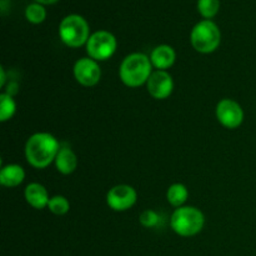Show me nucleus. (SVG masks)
I'll list each match as a JSON object with an SVG mask.
<instances>
[{
  "label": "nucleus",
  "mask_w": 256,
  "mask_h": 256,
  "mask_svg": "<svg viewBox=\"0 0 256 256\" xmlns=\"http://www.w3.org/2000/svg\"><path fill=\"white\" fill-rule=\"evenodd\" d=\"M116 38L106 30H99L90 35L86 42V52L89 58L96 62L110 59L116 50Z\"/></svg>",
  "instance_id": "6"
},
{
  "label": "nucleus",
  "mask_w": 256,
  "mask_h": 256,
  "mask_svg": "<svg viewBox=\"0 0 256 256\" xmlns=\"http://www.w3.org/2000/svg\"><path fill=\"white\" fill-rule=\"evenodd\" d=\"M220 0H198V12L205 20H210L219 12Z\"/></svg>",
  "instance_id": "17"
},
{
  "label": "nucleus",
  "mask_w": 256,
  "mask_h": 256,
  "mask_svg": "<svg viewBox=\"0 0 256 256\" xmlns=\"http://www.w3.org/2000/svg\"><path fill=\"white\" fill-rule=\"evenodd\" d=\"M59 35L62 42L66 46L80 48L82 45H86L90 38L89 24L80 15L70 14L60 22Z\"/></svg>",
  "instance_id": "4"
},
{
  "label": "nucleus",
  "mask_w": 256,
  "mask_h": 256,
  "mask_svg": "<svg viewBox=\"0 0 256 256\" xmlns=\"http://www.w3.org/2000/svg\"><path fill=\"white\" fill-rule=\"evenodd\" d=\"M152 64L150 58L142 52L130 54L122 60L120 65V79L126 86L138 88L148 82L152 72Z\"/></svg>",
  "instance_id": "2"
},
{
  "label": "nucleus",
  "mask_w": 256,
  "mask_h": 256,
  "mask_svg": "<svg viewBox=\"0 0 256 256\" xmlns=\"http://www.w3.org/2000/svg\"><path fill=\"white\" fill-rule=\"evenodd\" d=\"M160 216L158 215V212H155L154 210H145L140 214L139 222L142 226L145 228H154L159 224Z\"/></svg>",
  "instance_id": "20"
},
{
  "label": "nucleus",
  "mask_w": 256,
  "mask_h": 256,
  "mask_svg": "<svg viewBox=\"0 0 256 256\" xmlns=\"http://www.w3.org/2000/svg\"><path fill=\"white\" fill-rule=\"evenodd\" d=\"M188 198H189V192H188V188L184 184L176 182V184H172L168 189L166 199L172 206L182 208L188 200Z\"/></svg>",
  "instance_id": "15"
},
{
  "label": "nucleus",
  "mask_w": 256,
  "mask_h": 256,
  "mask_svg": "<svg viewBox=\"0 0 256 256\" xmlns=\"http://www.w3.org/2000/svg\"><path fill=\"white\" fill-rule=\"evenodd\" d=\"M176 54L170 45H159L150 54V62L158 70H166L174 65Z\"/></svg>",
  "instance_id": "11"
},
{
  "label": "nucleus",
  "mask_w": 256,
  "mask_h": 256,
  "mask_svg": "<svg viewBox=\"0 0 256 256\" xmlns=\"http://www.w3.org/2000/svg\"><path fill=\"white\" fill-rule=\"evenodd\" d=\"M205 224V216L194 206L178 208L172 215L170 225L178 235L184 238L199 234Z\"/></svg>",
  "instance_id": "3"
},
{
  "label": "nucleus",
  "mask_w": 256,
  "mask_h": 256,
  "mask_svg": "<svg viewBox=\"0 0 256 256\" xmlns=\"http://www.w3.org/2000/svg\"><path fill=\"white\" fill-rule=\"evenodd\" d=\"M59 150L60 144L54 135L49 132H36L28 139L25 156L32 166L44 169L55 162Z\"/></svg>",
  "instance_id": "1"
},
{
  "label": "nucleus",
  "mask_w": 256,
  "mask_h": 256,
  "mask_svg": "<svg viewBox=\"0 0 256 256\" xmlns=\"http://www.w3.org/2000/svg\"><path fill=\"white\" fill-rule=\"evenodd\" d=\"M58 172L64 175L72 174L78 166V158L70 148H60L55 159Z\"/></svg>",
  "instance_id": "14"
},
{
  "label": "nucleus",
  "mask_w": 256,
  "mask_h": 256,
  "mask_svg": "<svg viewBox=\"0 0 256 256\" xmlns=\"http://www.w3.org/2000/svg\"><path fill=\"white\" fill-rule=\"evenodd\" d=\"M74 76L82 86H94L100 82L102 70L96 60L92 58H82L74 65Z\"/></svg>",
  "instance_id": "9"
},
{
  "label": "nucleus",
  "mask_w": 256,
  "mask_h": 256,
  "mask_svg": "<svg viewBox=\"0 0 256 256\" xmlns=\"http://www.w3.org/2000/svg\"><path fill=\"white\" fill-rule=\"evenodd\" d=\"M216 118L222 126L236 129L244 122V110L235 100L222 99L216 105Z\"/></svg>",
  "instance_id": "7"
},
{
  "label": "nucleus",
  "mask_w": 256,
  "mask_h": 256,
  "mask_svg": "<svg viewBox=\"0 0 256 256\" xmlns=\"http://www.w3.org/2000/svg\"><path fill=\"white\" fill-rule=\"evenodd\" d=\"M25 179V172L20 165H5L0 170V184L6 188H15Z\"/></svg>",
  "instance_id": "13"
},
{
  "label": "nucleus",
  "mask_w": 256,
  "mask_h": 256,
  "mask_svg": "<svg viewBox=\"0 0 256 256\" xmlns=\"http://www.w3.org/2000/svg\"><path fill=\"white\" fill-rule=\"evenodd\" d=\"M16 112V104L12 95L2 92L0 94V122H5L12 119Z\"/></svg>",
  "instance_id": "16"
},
{
  "label": "nucleus",
  "mask_w": 256,
  "mask_h": 256,
  "mask_svg": "<svg viewBox=\"0 0 256 256\" xmlns=\"http://www.w3.org/2000/svg\"><path fill=\"white\" fill-rule=\"evenodd\" d=\"M50 212L55 215H65L70 210L69 200L62 195H55L50 198V202L48 204Z\"/></svg>",
  "instance_id": "19"
},
{
  "label": "nucleus",
  "mask_w": 256,
  "mask_h": 256,
  "mask_svg": "<svg viewBox=\"0 0 256 256\" xmlns=\"http://www.w3.org/2000/svg\"><path fill=\"white\" fill-rule=\"evenodd\" d=\"M138 200L136 190L130 185L120 184L108 192L106 202L114 212H126L135 205Z\"/></svg>",
  "instance_id": "8"
},
{
  "label": "nucleus",
  "mask_w": 256,
  "mask_h": 256,
  "mask_svg": "<svg viewBox=\"0 0 256 256\" xmlns=\"http://www.w3.org/2000/svg\"><path fill=\"white\" fill-rule=\"evenodd\" d=\"M24 196L28 204L38 210L46 208L50 202L48 190L42 184H38V182H32V184L28 185L26 189H25Z\"/></svg>",
  "instance_id": "12"
},
{
  "label": "nucleus",
  "mask_w": 256,
  "mask_h": 256,
  "mask_svg": "<svg viewBox=\"0 0 256 256\" xmlns=\"http://www.w3.org/2000/svg\"><path fill=\"white\" fill-rule=\"evenodd\" d=\"M190 42L198 52L210 54L219 48L222 42V32L214 22L202 20L192 28Z\"/></svg>",
  "instance_id": "5"
},
{
  "label": "nucleus",
  "mask_w": 256,
  "mask_h": 256,
  "mask_svg": "<svg viewBox=\"0 0 256 256\" xmlns=\"http://www.w3.org/2000/svg\"><path fill=\"white\" fill-rule=\"evenodd\" d=\"M0 74H2V78H0V86H4V85H5V80H6V76H5L4 68H0Z\"/></svg>",
  "instance_id": "22"
},
{
  "label": "nucleus",
  "mask_w": 256,
  "mask_h": 256,
  "mask_svg": "<svg viewBox=\"0 0 256 256\" xmlns=\"http://www.w3.org/2000/svg\"><path fill=\"white\" fill-rule=\"evenodd\" d=\"M148 92L154 99L164 100L172 95L174 89L172 78L166 70H156L150 75L146 82Z\"/></svg>",
  "instance_id": "10"
},
{
  "label": "nucleus",
  "mask_w": 256,
  "mask_h": 256,
  "mask_svg": "<svg viewBox=\"0 0 256 256\" xmlns=\"http://www.w3.org/2000/svg\"><path fill=\"white\" fill-rule=\"evenodd\" d=\"M59 0H35V2H38V4H42V5H52V4H55V2H58Z\"/></svg>",
  "instance_id": "21"
},
{
  "label": "nucleus",
  "mask_w": 256,
  "mask_h": 256,
  "mask_svg": "<svg viewBox=\"0 0 256 256\" xmlns=\"http://www.w3.org/2000/svg\"><path fill=\"white\" fill-rule=\"evenodd\" d=\"M25 18L32 24H42L46 18V10L42 4H29L25 9Z\"/></svg>",
  "instance_id": "18"
}]
</instances>
